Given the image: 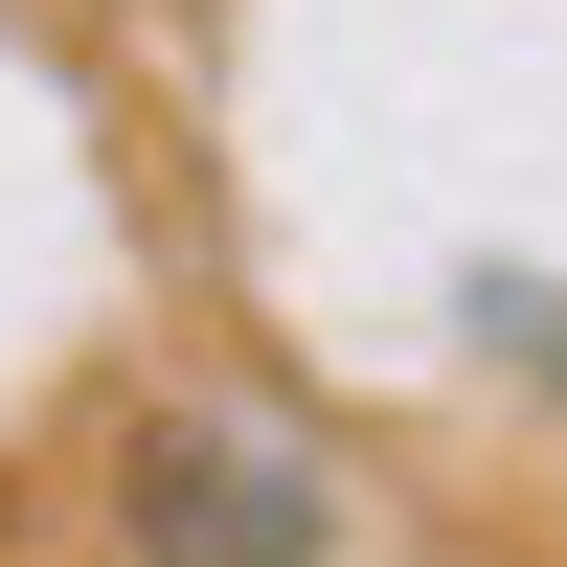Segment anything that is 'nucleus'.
Wrapping results in <instances>:
<instances>
[{"instance_id": "f257e3e1", "label": "nucleus", "mask_w": 567, "mask_h": 567, "mask_svg": "<svg viewBox=\"0 0 567 567\" xmlns=\"http://www.w3.org/2000/svg\"><path fill=\"white\" fill-rule=\"evenodd\" d=\"M318 454H272V432H159L136 454V567H318Z\"/></svg>"}]
</instances>
